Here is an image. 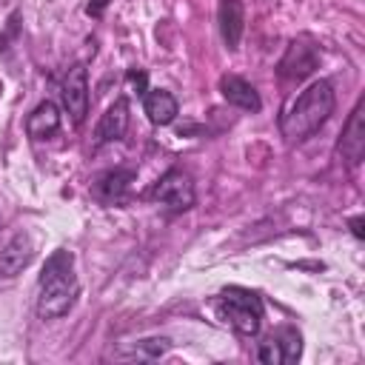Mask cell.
<instances>
[{
  "mask_svg": "<svg viewBox=\"0 0 365 365\" xmlns=\"http://www.w3.org/2000/svg\"><path fill=\"white\" fill-rule=\"evenodd\" d=\"M37 317L40 319H60L66 317L77 297H80V282L74 277V254L66 248H57L48 254L40 279H37Z\"/></svg>",
  "mask_w": 365,
  "mask_h": 365,
  "instance_id": "obj_1",
  "label": "cell"
},
{
  "mask_svg": "<svg viewBox=\"0 0 365 365\" xmlns=\"http://www.w3.org/2000/svg\"><path fill=\"white\" fill-rule=\"evenodd\" d=\"M334 106H336V91L331 86V80H314L288 108L285 114L279 117V131L282 137L294 145V143H302L308 140L311 134H317L328 117L334 114Z\"/></svg>",
  "mask_w": 365,
  "mask_h": 365,
  "instance_id": "obj_2",
  "label": "cell"
},
{
  "mask_svg": "<svg viewBox=\"0 0 365 365\" xmlns=\"http://www.w3.org/2000/svg\"><path fill=\"white\" fill-rule=\"evenodd\" d=\"M214 305H217V317L222 322H228L237 334H242V336H257L259 334L265 305H262V297L257 291L242 288V285H228V288L220 291Z\"/></svg>",
  "mask_w": 365,
  "mask_h": 365,
  "instance_id": "obj_3",
  "label": "cell"
},
{
  "mask_svg": "<svg viewBox=\"0 0 365 365\" xmlns=\"http://www.w3.org/2000/svg\"><path fill=\"white\" fill-rule=\"evenodd\" d=\"M148 197H151L157 205H163L168 214H182V211H188V208L194 205V200H197V194H194V180H191V174L182 171V168H168V171L151 185Z\"/></svg>",
  "mask_w": 365,
  "mask_h": 365,
  "instance_id": "obj_4",
  "label": "cell"
},
{
  "mask_svg": "<svg viewBox=\"0 0 365 365\" xmlns=\"http://www.w3.org/2000/svg\"><path fill=\"white\" fill-rule=\"evenodd\" d=\"M60 100H63V108L71 117V123L83 125V120L88 114V68H86V63H74L66 71V77L60 83Z\"/></svg>",
  "mask_w": 365,
  "mask_h": 365,
  "instance_id": "obj_5",
  "label": "cell"
},
{
  "mask_svg": "<svg viewBox=\"0 0 365 365\" xmlns=\"http://www.w3.org/2000/svg\"><path fill=\"white\" fill-rule=\"evenodd\" d=\"M302 356V336L297 328L291 325H282L277 328L268 339L259 342L257 348V359L265 362V365H291Z\"/></svg>",
  "mask_w": 365,
  "mask_h": 365,
  "instance_id": "obj_6",
  "label": "cell"
},
{
  "mask_svg": "<svg viewBox=\"0 0 365 365\" xmlns=\"http://www.w3.org/2000/svg\"><path fill=\"white\" fill-rule=\"evenodd\" d=\"M317 66H319V51H317V46L308 43L305 37H299V40H291V46L285 48V54H282L277 71H279L282 80L299 83V80H305L308 74H314Z\"/></svg>",
  "mask_w": 365,
  "mask_h": 365,
  "instance_id": "obj_7",
  "label": "cell"
},
{
  "mask_svg": "<svg viewBox=\"0 0 365 365\" xmlns=\"http://www.w3.org/2000/svg\"><path fill=\"white\" fill-rule=\"evenodd\" d=\"M362 111H365V103L359 100V103L354 106V111H351L345 128H342L339 143H336V151H339V157H342L348 165H359L362 157H365V114H362Z\"/></svg>",
  "mask_w": 365,
  "mask_h": 365,
  "instance_id": "obj_8",
  "label": "cell"
},
{
  "mask_svg": "<svg viewBox=\"0 0 365 365\" xmlns=\"http://www.w3.org/2000/svg\"><path fill=\"white\" fill-rule=\"evenodd\" d=\"M137 180V171L134 168H111L106 174H100L91 185V194L106 202V205H123L128 202V194H131V182Z\"/></svg>",
  "mask_w": 365,
  "mask_h": 365,
  "instance_id": "obj_9",
  "label": "cell"
},
{
  "mask_svg": "<svg viewBox=\"0 0 365 365\" xmlns=\"http://www.w3.org/2000/svg\"><path fill=\"white\" fill-rule=\"evenodd\" d=\"M125 128H128V100H125V97H117V100L106 108V114L100 117V123H97V128H94V148H100V145H106V143L123 140Z\"/></svg>",
  "mask_w": 365,
  "mask_h": 365,
  "instance_id": "obj_10",
  "label": "cell"
},
{
  "mask_svg": "<svg viewBox=\"0 0 365 365\" xmlns=\"http://www.w3.org/2000/svg\"><path fill=\"white\" fill-rule=\"evenodd\" d=\"M34 259V242L26 231H17L0 251V277H17Z\"/></svg>",
  "mask_w": 365,
  "mask_h": 365,
  "instance_id": "obj_11",
  "label": "cell"
},
{
  "mask_svg": "<svg viewBox=\"0 0 365 365\" xmlns=\"http://www.w3.org/2000/svg\"><path fill=\"white\" fill-rule=\"evenodd\" d=\"M217 23H220V37L228 51H237L242 31H245V9L240 0H220L217 3Z\"/></svg>",
  "mask_w": 365,
  "mask_h": 365,
  "instance_id": "obj_12",
  "label": "cell"
},
{
  "mask_svg": "<svg viewBox=\"0 0 365 365\" xmlns=\"http://www.w3.org/2000/svg\"><path fill=\"white\" fill-rule=\"evenodd\" d=\"M220 94H222L231 106H237V108H242V111H259V108H262V100H259L257 88H254L248 80L237 77V74H222V77H220Z\"/></svg>",
  "mask_w": 365,
  "mask_h": 365,
  "instance_id": "obj_13",
  "label": "cell"
},
{
  "mask_svg": "<svg viewBox=\"0 0 365 365\" xmlns=\"http://www.w3.org/2000/svg\"><path fill=\"white\" fill-rule=\"evenodd\" d=\"M143 111L151 120V125H168L180 114V103L171 91L165 88H148L143 94Z\"/></svg>",
  "mask_w": 365,
  "mask_h": 365,
  "instance_id": "obj_14",
  "label": "cell"
},
{
  "mask_svg": "<svg viewBox=\"0 0 365 365\" xmlns=\"http://www.w3.org/2000/svg\"><path fill=\"white\" fill-rule=\"evenodd\" d=\"M60 131V108L51 100H43L34 106V111L26 117V134L31 140H48Z\"/></svg>",
  "mask_w": 365,
  "mask_h": 365,
  "instance_id": "obj_15",
  "label": "cell"
},
{
  "mask_svg": "<svg viewBox=\"0 0 365 365\" xmlns=\"http://www.w3.org/2000/svg\"><path fill=\"white\" fill-rule=\"evenodd\" d=\"M168 348H171V339L168 336H145V339H137L134 356H140V359H157V356L168 354Z\"/></svg>",
  "mask_w": 365,
  "mask_h": 365,
  "instance_id": "obj_16",
  "label": "cell"
},
{
  "mask_svg": "<svg viewBox=\"0 0 365 365\" xmlns=\"http://www.w3.org/2000/svg\"><path fill=\"white\" fill-rule=\"evenodd\" d=\"M106 6H108V0H88L86 14H88V17H100V14L106 11Z\"/></svg>",
  "mask_w": 365,
  "mask_h": 365,
  "instance_id": "obj_17",
  "label": "cell"
},
{
  "mask_svg": "<svg viewBox=\"0 0 365 365\" xmlns=\"http://www.w3.org/2000/svg\"><path fill=\"white\" fill-rule=\"evenodd\" d=\"M348 225H351V231H354V237H356V240H362V237H365V231H362V217H351V220H348Z\"/></svg>",
  "mask_w": 365,
  "mask_h": 365,
  "instance_id": "obj_18",
  "label": "cell"
}]
</instances>
